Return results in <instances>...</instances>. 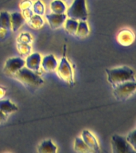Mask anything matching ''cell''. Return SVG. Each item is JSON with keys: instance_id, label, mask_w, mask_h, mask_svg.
<instances>
[{"instance_id": "1", "label": "cell", "mask_w": 136, "mask_h": 153, "mask_svg": "<svg viewBox=\"0 0 136 153\" xmlns=\"http://www.w3.org/2000/svg\"><path fill=\"white\" fill-rule=\"evenodd\" d=\"M107 81L112 86L126 81H135V72L130 67L122 66L106 69Z\"/></svg>"}, {"instance_id": "2", "label": "cell", "mask_w": 136, "mask_h": 153, "mask_svg": "<svg viewBox=\"0 0 136 153\" xmlns=\"http://www.w3.org/2000/svg\"><path fill=\"white\" fill-rule=\"evenodd\" d=\"M13 76L23 84L24 85L30 88H36L44 83L43 79L39 75L25 66L16 72Z\"/></svg>"}, {"instance_id": "3", "label": "cell", "mask_w": 136, "mask_h": 153, "mask_svg": "<svg viewBox=\"0 0 136 153\" xmlns=\"http://www.w3.org/2000/svg\"><path fill=\"white\" fill-rule=\"evenodd\" d=\"M66 16L77 21H86L88 19V10L85 0H74L71 7L67 10Z\"/></svg>"}, {"instance_id": "4", "label": "cell", "mask_w": 136, "mask_h": 153, "mask_svg": "<svg viewBox=\"0 0 136 153\" xmlns=\"http://www.w3.org/2000/svg\"><path fill=\"white\" fill-rule=\"evenodd\" d=\"M113 87V95L117 100H125L133 95L136 89L135 81H126Z\"/></svg>"}, {"instance_id": "5", "label": "cell", "mask_w": 136, "mask_h": 153, "mask_svg": "<svg viewBox=\"0 0 136 153\" xmlns=\"http://www.w3.org/2000/svg\"><path fill=\"white\" fill-rule=\"evenodd\" d=\"M57 74L60 78L65 83L69 85L70 86L74 85L73 73L72 70L71 65L69 64V61L65 57V52H64L63 57L59 65H57Z\"/></svg>"}, {"instance_id": "6", "label": "cell", "mask_w": 136, "mask_h": 153, "mask_svg": "<svg viewBox=\"0 0 136 153\" xmlns=\"http://www.w3.org/2000/svg\"><path fill=\"white\" fill-rule=\"evenodd\" d=\"M112 148L114 153L135 152V149L128 143L126 137L119 135H113L112 137Z\"/></svg>"}, {"instance_id": "7", "label": "cell", "mask_w": 136, "mask_h": 153, "mask_svg": "<svg viewBox=\"0 0 136 153\" xmlns=\"http://www.w3.org/2000/svg\"><path fill=\"white\" fill-rule=\"evenodd\" d=\"M25 66V61L20 57H13L10 58L6 62L4 66V72L8 75L13 76L22 67Z\"/></svg>"}, {"instance_id": "8", "label": "cell", "mask_w": 136, "mask_h": 153, "mask_svg": "<svg viewBox=\"0 0 136 153\" xmlns=\"http://www.w3.org/2000/svg\"><path fill=\"white\" fill-rule=\"evenodd\" d=\"M81 138L84 140V142L87 144L88 148L92 151V152H100V146H99L97 140L90 131H88V130H84L82 131V134H81Z\"/></svg>"}, {"instance_id": "9", "label": "cell", "mask_w": 136, "mask_h": 153, "mask_svg": "<svg viewBox=\"0 0 136 153\" xmlns=\"http://www.w3.org/2000/svg\"><path fill=\"white\" fill-rule=\"evenodd\" d=\"M45 18L49 22L50 27L52 29H57L63 26L64 22L66 20V14H49L45 15Z\"/></svg>"}, {"instance_id": "10", "label": "cell", "mask_w": 136, "mask_h": 153, "mask_svg": "<svg viewBox=\"0 0 136 153\" xmlns=\"http://www.w3.org/2000/svg\"><path fill=\"white\" fill-rule=\"evenodd\" d=\"M41 62V55L38 53H34L27 57L25 62V65L28 69L37 73L40 69Z\"/></svg>"}, {"instance_id": "11", "label": "cell", "mask_w": 136, "mask_h": 153, "mask_svg": "<svg viewBox=\"0 0 136 153\" xmlns=\"http://www.w3.org/2000/svg\"><path fill=\"white\" fill-rule=\"evenodd\" d=\"M41 67L45 72H52L57 69V61L53 55L50 54L43 57L42 61L41 62Z\"/></svg>"}, {"instance_id": "12", "label": "cell", "mask_w": 136, "mask_h": 153, "mask_svg": "<svg viewBox=\"0 0 136 153\" xmlns=\"http://www.w3.org/2000/svg\"><path fill=\"white\" fill-rule=\"evenodd\" d=\"M25 22L23 15L18 12H14L10 14V24L13 31H17Z\"/></svg>"}, {"instance_id": "13", "label": "cell", "mask_w": 136, "mask_h": 153, "mask_svg": "<svg viewBox=\"0 0 136 153\" xmlns=\"http://www.w3.org/2000/svg\"><path fill=\"white\" fill-rule=\"evenodd\" d=\"M57 148L51 140H46L38 145V152L40 153H55L57 152Z\"/></svg>"}, {"instance_id": "14", "label": "cell", "mask_w": 136, "mask_h": 153, "mask_svg": "<svg viewBox=\"0 0 136 153\" xmlns=\"http://www.w3.org/2000/svg\"><path fill=\"white\" fill-rule=\"evenodd\" d=\"M118 40L123 45H129L133 42L134 35L130 30H122L118 35Z\"/></svg>"}, {"instance_id": "15", "label": "cell", "mask_w": 136, "mask_h": 153, "mask_svg": "<svg viewBox=\"0 0 136 153\" xmlns=\"http://www.w3.org/2000/svg\"><path fill=\"white\" fill-rule=\"evenodd\" d=\"M18 107L9 100H0V111L4 112L5 114H10L16 112Z\"/></svg>"}, {"instance_id": "16", "label": "cell", "mask_w": 136, "mask_h": 153, "mask_svg": "<svg viewBox=\"0 0 136 153\" xmlns=\"http://www.w3.org/2000/svg\"><path fill=\"white\" fill-rule=\"evenodd\" d=\"M74 150L76 151V152H92V151L91 150L90 148L87 146V144L84 142L82 138H80V137H76V138L75 139V142H74Z\"/></svg>"}, {"instance_id": "17", "label": "cell", "mask_w": 136, "mask_h": 153, "mask_svg": "<svg viewBox=\"0 0 136 153\" xmlns=\"http://www.w3.org/2000/svg\"><path fill=\"white\" fill-rule=\"evenodd\" d=\"M50 8L52 13L55 14H64L66 11V7L61 0H54L51 2Z\"/></svg>"}, {"instance_id": "18", "label": "cell", "mask_w": 136, "mask_h": 153, "mask_svg": "<svg viewBox=\"0 0 136 153\" xmlns=\"http://www.w3.org/2000/svg\"><path fill=\"white\" fill-rule=\"evenodd\" d=\"M0 28L3 30L11 29L10 14L8 12L2 11L0 13Z\"/></svg>"}, {"instance_id": "19", "label": "cell", "mask_w": 136, "mask_h": 153, "mask_svg": "<svg viewBox=\"0 0 136 153\" xmlns=\"http://www.w3.org/2000/svg\"><path fill=\"white\" fill-rule=\"evenodd\" d=\"M89 33V28L86 21H80L75 34L80 38H84Z\"/></svg>"}, {"instance_id": "20", "label": "cell", "mask_w": 136, "mask_h": 153, "mask_svg": "<svg viewBox=\"0 0 136 153\" xmlns=\"http://www.w3.org/2000/svg\"><path fill=\"white\" fill-rule=\"evenodd\" d=\"M65 30L70 34H75L77 30V26H78L79 22L77 20H74V19H69L65 20Z\"/></svg>"}, {"instance_id": "21", "label": "cell", "mask_w": 136, "mask_h": 153, "mask_svg": "<svg viewBox=\"0 0 136 153\" xmlns=\"http://www.w3.org/2000/svg\"><path fill=\"white\" fill-rule=\"evenodd\" d=\"M28 23L29 25H30V26L32 27V28L39 29L43 26V24H44V20H43L42 18L41 17V15L35 14V15H33V16L30 17V18L29 19Z\"/></svg>"}, {"instance_id": "22", "label": "cell", "mask_w": 136, "mask_h": 153, "mask_svg": "<svg viewBox=\"0 0 136 153\" xmlns=\"http://www.w3.org/2000/svg\"><path fill=\"white\" fill-rule=\"evenodd\" d=\"M33 12L38 15H42L45 13V7L42 2L40 0H38L37 2L33 5Z\"/></svg>"}, {"instance_id": "23", "label": "cell", "mask_w": 136, "mask_h": 153, "mask_svg": "<svg viewBox=\"0 0 136 153\" xmlns=\"http://www.w3.org/2000/svg\"><path fill=\"white\" fill-rule=\"evenodd\" d=\"M135 135H136V130L135 129H134L133 131H131V132L128 134V136H126V140L128 141V143H130V144H131V145L136 150Z\"/></svg>"}, {"instance_id": "24", "label": "cell", "mask_w": 136, "mask_h": 153, "mask_svg": "<svg viewBox=\"0 0 136 153\" xmlns=\"http://www.w3.org/2000/svg\"><path fill=\"white\" fill-rule=\"evenodd\" d=\"M18 49L19 52L22 53V54L26 55L30 52L31 47L28 45V43H23L20 42L18 45Z\"/></svg>"}, {"instance_id": "25", "label": "cell", "mask_w": 136, "mask_h": 153, "mask_svg": "<svg viewBox=\"0 0 136 153\" xmlns=\"http://www.w3.org/2000/svg\"><path fill=\"white\" fill-rule=\"evenodd\" d=\"M32 7H33V4L30 0H24L21 3V9L22 10L30 9Z\"/></svg>"}, {"instance_id": "26", "label": "cell", "mask_w": 136, "mask_h": 153, "mask_svg": "<svg viewBox=\"0 0 136 153\" xmlns=\"http://www.w3.org/2000/svg\"><path fill=\"white\" fill-rule=\"evenodd\" d=\"M23 10V15L24 18H26V19H30V17H32L33 15V11L31 10L30 9H26V10Z\"/></svg>"}, {"instance_id": "27", "label": "cell", "mask_w": 136, "mask_h": 153, "mask_svg": "<svg viewBox=\"0 0 136 153\" xmlns=\"http://www.w3.org/2000/svg\"><path fill=\"white\" fill-rule=\"evenodd\" d=\"M7 118V115L5 114L4 112H2V111H0V123L6 121V120Z\"/></svg>"}, {"instance_id": "28", "label": "cell", "mask_w": 136, "mask_h": 153, "mask_svg": "<svg viewBox=\"0 0 136 153\" xmlns=\"http://www.w3.org/2000/svg\"><path fill=\"white\" fill-rule=\"evenodd\" d=\"M5 93H6V91H5L4 88H0V98L2 97L5 95Z\"/></svg>"}]
</instances>
